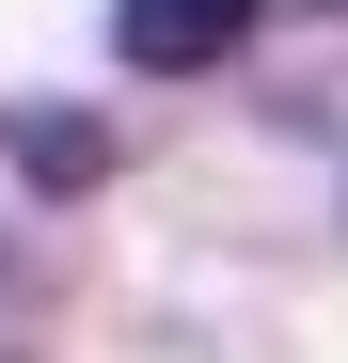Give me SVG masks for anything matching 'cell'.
I'll use <instances>...</instances> for the list:
<instances>
[{"mask_svg": "<svg viewBox=\"0 0 348 363\" xmlns=\"http://www.w3.org/2000/svg\"><path fill=\"white\" fill-rule=\"evenodd\" d=\"M254 16L269 0H111V48H127L143 79H206V64H238Z\"/></svg>", "mask_w": 348, "mask_h": 363, "instance_id": "1", "label": "cell"}, {"mask_svg": "<svg viewBox=\"0 0 348 363\" xmlns=\"http://www.w3.org/2000/svg\"><path fill=\"white\" fill-rule=\"evenodd\" d=\"M0 158H16L32 190H95V174H111V127H95V111H16Z\"/></svg>", "mask_w": 348, "mask_h": 363, "instance_id": "2", "label": "cell"}, {"mask_svg": "<svg viewBox=\"0 0 348 363\" xmlns=\"http://www.w3.org/2000/svg\"><path fill=\"white\" fill-rule=\"evenodd\" d=\"M301 16H348V0H301Z\"/></svg>", "mask_w": 348, "mask_h": 363, "instance_id": "3", "label": "cell"}]
</instances>
